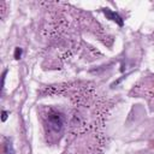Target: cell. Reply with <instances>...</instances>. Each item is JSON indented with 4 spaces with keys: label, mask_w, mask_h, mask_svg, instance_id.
I'll list each match as a JSON object with an SVG mask.
<instances>
[{
    "label": "cell",
    "mask_w": 154,
    "mask_h": 154,
    "mask_svg": "<svg viewBox=\"0 0 154 154\" xmlns=\"http://www.w3.org/2000/svg\"><path fill=\"white\" fill-rule=\"evenodd\" d=\"M103 13H105V16L108 18V19H111V20H113V22H116L118 25H123V19H122V17L118 14V13H116V12H113V11H111L109 8H103Z\"/></svg>",
    "instance_id": "cell-1"
},
{
    "label": "cell",
    "mask_w": 154,
    "mask_h": 154,
    "mask_svg": "<svg viewBox=\"0 0 154 154\" xmlns=\"http://www.w3.org/2000/svg\"><path fill=\"white\" fill-rule=\"evenodd\" d=\"M4 154H14V148H13V144L11 142V140H5V143H4Z\"/></svg>",
    "instance_id": "cell-2"
},
{
    "label": "cell",
    "mask_w": 154,
    "mask_h": 154,
    "mask_svg": "<svg viewBox=\"0 0 154 154\" xmlns=\"http://www.w3.org/2000/svg\"><path fill=\"white\" fill-rule=\"evenodd\" d=\"M20 55H22V48H19V47H17L16 49H14V59H19L20 58Z\"/></svg>",
    "instance_id": "cell-3"
},
{
    "label": "cell",
    "mask_w": 154,
    "mask_h": 154,
    "mask_svg": "<svg viewBox=\"0 0 154 154\" xmlns=\"http://www.w3.org/2000/svg\"><path fill=\"white\" fill-rule=\"evenodd\" d=\"M7 114H8V113H7L6 111H2V117H1V120H2V122H5V120L7 119Z\"/></svg>",
    "instance_id": "cell-4"
}]
</instances>
